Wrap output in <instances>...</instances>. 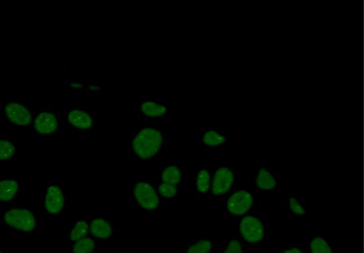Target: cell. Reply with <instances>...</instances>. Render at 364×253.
Segmentation results:
<instances>
[{"label": "cell", "instance_id": "cell-1", "mask_svg": "<svg viewBox=\"0 0 364 253\" xmlns=\"http://www.w3.org/2000/svg\"><path fill=\"white\" fill-rule=\"evenodd\" d=\"M167 142L166 125L164 122H146L137 126L129 141L132 158L139 162L157 160Z\"/></svg>", "mask_w": 364, "mask_h": 253}, {"label": "cell", "instance_id": "cell-2", "mask_svg": "<svg viewBox=\"0 0 364 253\" xmlns=\"http://www.w3.org/2000/svg\"><path fill=\"white\" fill-rule=\"evenodd\" d=\"M235 239L247 247L263 245L272 232V219L257 212L234 219Z\"/></svg>", "mask_w": 364, "mask_h": 253}, {"label": "cell", "instance_id": "cell-3", "mask_svg": "<svg viewBox=\"0 0 364 253\" xmlns=\"http://www.w3.org/2000/svg\"><path fill=\"white\" fill-rule=\"evenodd\" d=\"M0 224L19 236H31L43 227V220L28 206L0 205Z\"/></svg>", "mask_w": 364, "mask_h": 253}, {"label": "cell", "instance_id": "cell-4", "mask_svg": "<svg viewBox=\"0 0 364 253\" xmlns=\"http://www.w3.org/2000/svg\"><path fill=\"white\" fill-rule=\"evenodd\" d=\"M129 197L134 207L149 215L158 213L164 206V199L159 194L154 182L150 181H132Z\"/></svg>", "mask_w": 364, "mask_h": 253}, {"label": "cell", "instance_id": "cell-5", "mask_svg": "<svg viewBox=\"0 0 364 253\" xmlns=\"http://www.w3.org/2000/svg\"><path fill=\"white\" fill-rule=\"evenodd\" d=\"M32 126L36 140H54L62 131L60 115L54 109L39 108L37 111H33Z\"/></svg>", "mask_w": 364, "mask_h": 253}, {"label": "cell", "instance_id": "cell-6", "mask_svg": "<svg viewBox=\"0 0 364 253\" xmlns=\"http://www.w3.org/2000/svg\"><path fill=\"white\" fill-rule=\"evenodd\" d=\"M71 204V196L63 184L51 182L44 185V212L46 216L59 217L70 208Z\"/></svg>", "mask_w": 364, "mask_h": 253}, {"label": "cell", "instance_id": "cell-7", "mask_svg": "<svg viewBox=\"0 0 364 253\" xmlns=\"http://www.w3.org/2000/svg\"><path fill=\"white\" fill-rule=\"evenodd\" d=\"M213 171L210 198L220 200L232 193L237 184V172L233 165L215 164Z\"/></svg>", "mask_w": 364, "mask_h": 253}, {"label": "cell", "instance_id": "cell-8", "mask_svg": "<svg viewBox=\"0 0 364 253\" xmlns=\"http://www.w3.org/2000/svg\"><path fill=\"white\" fill-rule=\"evenodd\" d=\"M64 120L69 127L80 134L91 132L98 124L97 118L92 112L82 106L67 107L64 112Z\"/></svg>", "mask_w": 364, "mask_h": 253}, {"label": "cell", "instance_id": "cell-9", "mask_svg": "<svg viewBox=\"0 0 364 253\" xmlns=\"http://www.w3.org/2000/svg\"><path fill=\"white\" fill-rule=\"evenodd\" d=\"M259 206L251 190L233 191L224 198V209L234 218H239L253 212Z\"/></svg>", "mask_w": 364, "mask_h": 253}, {"label": "cell", "instance_id": "cell-10", "mask_svg": "<svg viewBox=\"0 0 364 253\" xmlns=\"http://www.w3.org/2000/svg\"><path fill=\"white\" fill-rule=\"evenodd\" d=\"M199 141L206 153H214L232 141L230 134L222 124H209L200 133Z\"/></svg>", "mask_w": 364, "mask_h": 253}, {"label": "cell", "instance_id": "cell-11", "mask_svg": "<svg viewBox=\"0 0 364 253\" xmlns=\"http://www.w3.org/2000/svg\"><path fill=\"white\" fill-rule=\"evenodd\" d=\"M6 119L16 128L28 129L32 125L33 110L24 101L8 100L4 107Z\"/></svg>", "mask_w": 364, "mask_h": 253}, {"label": "cell", "instance_id": "cell-12", "mask_svg": "<svg viewBox=\"0 0 364 253\" xmlns=\"http://www.w3.org/2000/svg\"><path fill=\"white\" fill-rule=\"evenodd\" d=\"M252 183L256 190L269 193L279 190L282 185L281 173L267 163H259L253 170Z\"/></svg>", "mask_w": 364, "mask_h": 253}, {"label": "cell", "instance_id": "cell-13", "mask_svg": "<svg viewBox=\"0 0 364 253\" xmlns=\"http://www.w3.org/2000/svg\"><path fill=\"white\" fill-rule=\"evenodd\" d=\"M90 222V236L101 244H110L118 237V229L111 218L105 215H97L89 217Z\"/></svg>", "mask_w": 364, "mask_h": 253}, {"label": "cell", "instance_id": "cell-14", "mask_svg": "<svg viewBox=\"0 0 364 253\" xmlns=\"http://www.w3.org/2000/svg\"><path fill=\"white\" fill-rule=\"evenodd\" d=\"M138 110L146 122H161L166 118V105L158 98L144 97L139 99Z\"/></svg>", "mask_w": 364, "mask_h": 253}, {"label": "cell", "instance_id": "cell-15", "mask_svg": "<svg viewBox=\"0 0 364 253\" xmlns=\"http://www.w3.org/2000/svg\"><path fill=\"white\" fill-rule=\"evenodd\" d=\"M21 181L14 176L0 178V205H14L23 195Z\"/></svg>", "mask_w": 364, "mask_h": 253}, {"label": "cell", "instance_id": "cell-16", "mask_svg": "<svg viewBox=\"0 0 364 253\" xmlns=\"http://www.w3.org/2000/svg\"><path fill=\"white\" fill-rule=\"evenodd\" d=\"M186 178V174L183 164L166 162L160 168L158 181L175 185L181 190L184 188Z\"/></svg>", "mask_w": 364, "mask_h": 253}, {"label": "cell", "instance_id": "cell-17", "mask_svg": "<svg viewBox=\"0 0 364 253\" xmlns=\"http://www.w3.org/2000/svg\"><path fill=\"white\" fill-rule=\"evenodd\" d=\"M90 236V222L89 217L75 218L67 230L65 241L73 245L77 242Z\"/></svg>", "mask_w": 364, "mask_h": 253}, {"label": "cell", "instance_id": "cell-18", "mask_svg": "<svg viewBox=\"0 0 364 253\" xmlns=\"http://www.w3.org/2000/svg\"><path fill=\"white\" fill-rule=\"evenodd\" d=\"M213 171L205 165H200L196 171L197 200H206L210 198L212 187Z\"/></svg>", "mask_w": 364, "mask_h": 253}, {"label": "cell", "instance_id": "cell-19", "mask_svg": "<svg viewBox=\"0 0 364 253\" xmlns=\"http://www.w3.org/2000/svg\"><path fill=\"white\" fill-rule=\"evenodd\" d=\"M286 208L291 217L304 219L309 216V208L307 202L297 193H291L286 199Z\"/></svg>", "mask_w": 364, "mask_h": 253}, {"label": "cell", "instance_id": "cell-20", "mask_svg": "<svg viewBox=\"0 0 364 253\" xmlns=\"http://www.w3.org/2000/svg\"><path fill=\"white\" fill-rule=\"evenodd\" d=\"M186 253H215L216 243L211 237L186 239Z\"/></svg>", "mask_w": 364, "mask_h": 253}, {"label": "cell", "instance_id": "cell-21", "mask_svg": "<svg viewBox=\"0 0 364 253\" xmlns=\"http://www.w3.org/2000/svg\"><path fill=\"white\" fill-rule=\"evenodd\" d=\"M311 253H338L333 243L323 236H314L310 239Z\"/></svg>", "mask_w": 364, "mask_h": 253}, {"label": "cell", "instance_id": "cell-22", "mask_svg": "<svg viewBox=\"0 0 364 253\" xmlns=\"http://www.w3.org/2000/svg\"><path fill=\"white\" fill-rule=\"evenodd\" d=\"M100 245L99 241L89 236L73 245V253H98Z\"/></svg>", "mask_w": 364, "mask_h": 253}, {"label": "cell", "instance_id": "cell-23", "mask_svg": "<svg viewBox=\"0 0 364 253\" xmlns=\"http://www.w3.org/2000/svg\"><path fill=\"white\" fill-rule=\"evenodd\" d=\"M15 139L8 134L0 136V161L11 160L15 155Z\"/></svg>", "mask_w": 364, "mask_h": 253}, {"label": "cell", "instance_id": "cell-24", "mask_svg": "<svg viewBox=\"0 0 364 253\" xmlns=\"http://www.w3.org/2000/svg\"><path fill=\"white\" fill-rule=\"evenodd\" d=\"M155 187L158 193L163 199H172L177 196L179 190L168 183H162L159 181L154 182Z\"/></svg>", "mask_w": 364, "mask_h": 253}, {"label": "cell", "instance_id": "cell-25", "mask_svg": "<svg viewBox=\"0 0 364 253\" xmlns=\"http://www.w3.org/2000/svg\"><path fill=\"white\" fill-rule=\"evenodd\" d=\"M240 242L235 238H230L225 241L220 252L215 253H244Z\"/></svg>", "mask_w": 364, "mask_h": 253}, {"label": "cell", "instance_id": "cell-26", "mask_svg": "<svg viewBox=\"0 0 364 253\" xmlns=\"http://www.w3.org/2000/svg\"><path fill=\"white\" fill-rule=\"evenodd\" d=\"M112 253H140L136 247H119L113 250Z\"/></svg>", "mask_w": 364, "mask_h": 253}, {"label": "cell", "instance_id": "cell-27", "mask_svg": "<svg viewBox=\"0 0 364 253\" xmlns=\"http://www.w3.org/2000/svg\"><path fill=\"white\" fill-rule=\"evenodd\" d=\"M282 253H307L301 247H285L282 249Z\"/></svg>", "mask_w": 364, "mask_h": 253}, {"label": "cell", "instance_id": "cell-28", "mask_svg": "<svg viewBox=\"0 0 364 253\" xmlns=\"http://www.w3.org/2000/svg\"><path fill=\"white\" fill-rule=\"evenodd\" d=\"M0 253H8V252L4 248L0 247Z\"/></svg>", "mask_w": 364, "mask_h": 253}]
</instances>
